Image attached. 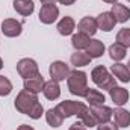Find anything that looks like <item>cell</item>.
Instances as JSON below:
<instances>
[{
    "mask_svg": "<svg viewBox=\"0 0 130 130\" xmlns=\"http://www.w3.org/2000/svg\"><path fill=\"white\" fill-rule=\"evenodd\" d=\"M14 106L20 113H24L32 120H39L44 113V107L39 103L36 94H32L26 89L17 94V97L14 100Z\"/></svg>",
    "mask_w": 130,
    "mask_h": 130,
    "instance_id": "cell-1",
    "label": "cell"
},
{
    "mask_svg": "<svg viewBox=\"0 0 130 130\" xmlns=\"http://www.w3.org/2000/svg\"><path fill=\"white\" fill-rule=\"evenodd\" d=\"M67 85H68V91L73 95L85 97V94L88 91V74L85 71H80L76 68L67 77Z\"/></svg>",
    "mask_w": 130,
    "mask_h": 130,
    "instance_id": "cell-2",
    "label": "cell"
},
{
    "mask_svg": "<svg viewBox=\"0 0 130 130\" xmlns=\"http://www.w3.org/2000/svg\"><path fill=\"white\" fill-rule=\"evenodd\" d=\"M91 79H92V82L97 85L100 89L109 91V89H112L113 86H117V79H115L113 74H110V73L107 71V68L103 67V65H97L95 68H92V71H91Z\"/></svg>",
    "mask_w": 130,
    "mask_h": 130,
    "instance_id": "cell-3",
    "label": "cell"
},
{
    "mask_svg": "<svg viewBox=\"0 0 130 130\" xmlns=\"http://www.w3.org/2000/svg\"><path fill=\"white\" fill-rule=\"evenodd\" d=\"M88 106L82 101H74V100H65V101H61L56 109L59 110V113L65 118H70V117H79Z\"/></svg>",
    "mask_w": 130,
    "mask_h": 130,
    "instance_id": "cell-4",
    "label": "cell"
},
{
    "mask_svg": "<svg viewBox=\"0 0 130 130\" xmlns=\"http://www.w3.org/2000/svg\"><path fill=\"white\" fill-rule=\"evenodd\" d=\"M17 71L18 74L23 77V79H29V77H33L36 74H39V67L36 64L35 59H30V58H23L18 61L17 64Z\"/></svg>",
    "mask_w": 130,
    "mask_h": 130,
    "instance_id": "cell-5",
    "label": "cell"
},
{
    "mask_svg": "<svg viewBox=\"0 0 130 130\" xmlns=\"http://www.w3.org/2000/svg\"><path fill=\"white\" fill-rule=\"evenodd\" d=\"M59 17V8L56 5H42L38 18L42 24H53Z\"/></svg>",
    "mask_w": 130,
    "mask_h": 130,
    "instance_id": "cell-6",
    "label": "cell"
},
{
    "mask_svg": "<svg viewBox=\"0 0 130 130\" xmlns=\"http://www.w3.org/2000/svg\"><path fill=\"white\" fill-rule=\"evenodd\" d=\"M48 73H50V77H52L53 80L62 82V80H65V79L70 76L71 70H70V67L65 64V62H62V61H55V62H52V65H50Z\"/></svg>",
    "mask_w": 130,
    "mask_h": 130,
    "instance_id": "cell-7",
    "label": "cell"
},
{
    "mask_svg": "<svg viewBox=\"0 0 130 130\" xmlns=\"http://www.w3.org/2000/svg\"><path fill=\"white\" fill-rule=\"evenodd\" d=\"M2 32L8 38H15L20 36L23 32V24L14 18H5L2 21Z\"/></svg>",
    "mask_w": 130,
    "mask_h": 130,
    "instance_id": "cell-8",
    "label": "cell"
},
{
    "mask_svg": "<svg viewBox=\"0 0 130 130\" xmlns=\"http://www.w3.org/2000/svg\"><path fill=\"white\" fill-rule=\"evenodd\" d=\"M91 109V113L94 117V120L97 121L98 124H104V123H109L112 115H113V109H110L109 106H104V104H100V106H89Z\"/></svg>",
    "mask_w": 130,
    "mask_h": 130,
    "instance_id": "cell-9",
    "label": "cell"
},
{
    "mask_svg": "<svg viewBox=\"0 0 130 130\" xmlns=\"http://www.w3.org/2000/svg\"><path fill=\"white\" fill-rule=\"evenodd\" d=\"M95 20H97L98 29H101L103 32H110L115 27V24H117V20H115V17L112 15L110 11H106V12L98 14Z\"/></svg>",
    "mask_w": 130,
    "mask_h": 130,
    "instance_id": "cell-10",
    "label": "cell"
},
{
    "mask_svg": "<svg viewBox=\"0 0 130 130\" xmlns=\"http://www.w3.org/2000/svg\"><path fill=\"white\" fill-rule=\"evenodd\" d=\"M77 29H79V32L85 33V35H88V36H92V35H95L97 30H98L97 20H95L94 17H83V18L79 21Z\"/></svg>",
    "mask_w": 130,
    "mask_h": 130,
    "instance_id": "cell-11",
    "label": "cell"
},
{
    "mask_svg": "<svg viewBox=\"0 0 130 130\" xmlns=\"http://www.w3.org/2000/svg\"><path fill=\"white\" fill-rule=\"evenodd\" d=\"M44 77L41 74H36L33 77H29V79H24V89L32 92V94H39L44 88Z\"/></svg>",
    "mask_w": 130,
    "mask_h": 130,
    "instance_id": "cell-12",
    "label": "cell"
},
{
    "mask_svg": "<svg viewBox=\"0 0 130 130\" xmlns=\"http://www.w3.org/2000/svg\"><path fill=\"white\" fill-rule=\"evenodd\" d=\"M42 94L47 100H56V98L61 97V86H59V82L50 79L44 83V88H42Z\"/></svg>",
    "mask_w": 130,
    "mask_h": 130,
    "instance_id": "cell-13",
    "label": "cell"
},
{
    "mask_svg": "<svg viewBox=\"0 0 130 130\" xmlns=\"http://www.w3.org/2000/svg\"><path fill=\"white\" fill-rule=\"evenodd\" d=\"M109 95L112 98L113 104L117 106H124L129 101V91L121 86H113L112 89H109Z\"/></svg>",
    "mask_w": 130,
    "mask_h": 130,
    "instance_id": "cell-14",
    "label": "cell"
},
{
    "mask_svg": "<svg viewBox=\"0 0 130 130\" xmlns=\"http://www.w3.org/2000/svg\"><path fill=\"white\" fill-rule=\"evenodd\" d=\"M110 12H112V15L115 17L117 23H126V21L130 20V8H127L126 5L113 3Z\"/></svg>",
    "mask_w": 130,
    "mask_h": 130,
    "instance_id": "cell-15",
    "label": "cell"
},
{
    "mask_svg": "<svg viewBox=\"0 0 130 130\" xmlns=\"http://www.w3.org/2000/svg\"><path fill=\"white\" fill-rule=\"evenodd\" d=\"M113 120H115V124H117L118 127L127 129L130 126V112L127 109L118 106V107L113 110Z\"/></svg>",
    "mask_w": 130,
    "mask_h": 130,
    "instance_id": "cell-16",
    "label": "cell"
},
{
    "mask_svg": "<svg viewBox=\"0 0 130 130\" xmlns=\"http://www.w3.org/2000/svg\"><path fill=\"white\" fill-rule=\"evenodd\" d=\"M14 9L20 15L29 17L35 11V3H33V0H14Z\"/></svg>",
    "mask_w": 130,
    "mask_h": 130,
    "instance_id": "cell-17",
    "label": "cell"
},
{
    "mask_svg": "<svg viewBox=\"0 0 130 130\" xmlns=\"http://www.w3.org/2000/svg\"><path fill=\"white\" fill-rule=\"evenodd\" d=\"M104 50H106V47H104V44L100 39H91L89 45L86 47L85 52L88 53V56L91 59H97V58H101L104 55Z\"/></svg>",
    "mask_w": 130,
    "mask_h": 130,
    "instance_id": "cell-18",
    "label": "cell"
},
{
    "mask_svg": "<svg viewBox=\"0 0 130 130\" xmlns=\"http://www.w3.org/2000/svg\"><path fill=\"white\" fill-rule=\"evenodd\" d=\"M112 74H113V77H117L120 82H123V83H129L130 82V71H129V67L124 64H121V62H117V64L112 65Z\"/></svg>",
    "mask_w": 130,
    "mask_h": 130,
    "instance_id": "cell-19",
    "label": "cell"
},
{
    "mask_svg": "<svg viewBox=\"0 0 130 130\" xmlns=\"http://www.w3.org/2000/svg\"><path fill=\"white\" fill-rule=\"evenodd\" d=\"M85 100L88 101L89 106H100V104H104L106 97L101 91L94 89V88H88V91L85 94Z\"/></svg>",
    "mask_w": 130,
    "mask_h": 130,
    "instance_id": "cell-20",
    "label": "cell"
},
{
    "mask_svg": "<svg viewBox=\"0 0 130 130\" xmlns=\"http://www.w3.org/2000/svg\"><path fill=\"white\" fill-rule=\"evenodd\" d=\"M89 41H91V38H89L88 35L82 33V32H77L71 36V45L74 47L76 52L86 50V47L89 45Z\"/></svg>",
    "mask_w": 130,
    "mask_h": 130,
    "instance_id": "cell-21",
    "label": "cell"
},
{
    "mask_svg": "<svg viewBox=\"0 0 130 130\" xmlns=\"http://www.w3.org/2000/svg\"><path fill=\"white\" fill-rule=\"evenodd\" d=\"M74 29H76V21H74V18L73 17H64V18H61V21L58 23V32L61 33L62 36H68V35H71V33L74 32Z\"/></svg>",
    "mask_w": 130,
    "mask_h": 130,
    "instance_id": "cell-22",
    "label": "cell"
},
{
    "mask_svg": "<svg viewBox=\"0 0 130 130\" xmlns=\"http://www.w3.org/2000/svg\"><path fill=\"white\" fill-rule=\"evenodd\" d=\"M45 121H47V124L50 126V127H59V126H62V123H64V117L59 113V110L56 109V107H52V109H48L47 112H45Z\"/></svg>",
    "mask_w": 130,
    "mask_h": 130,
    "instance_id": "cell-23",
    "label": "cell"
},
{
    "mask_svg": "<svg viewBox=\"0 0 130 130\" xmlns=\"http://www.w3.org/2000/svg\"><path fill=\"white\" fill-rule=\"evenodd\" d=\"M126 55H127V48H126L124 45L118 44V42H113V44L109 47V56H110V59L115 61V62H121V61L126 58Z\"/></svg>",
    "mask_w": 130,
    "mask_h": 130,
    "instance_id": "cell-24",
    "label": "cell"
},
{
    "mask_svg": "<svg viewBox=\"0 0 130 130\" xmlns=\"http://www.w3.org/2000/svg\"><path fill=\"white\" fill-rule=\"evenodd\" d=\"M70 61H71V65H74L76 68H80V67H86V65H89L92 59L88 56L86 52H85V53H83V52H76V53L71 55Z\"/></svg>",
    "mask_w": 130,
    "mask_h": 130,
    "instance_id": "cell-25",
    "label": "cell"
},
{
    "mask_svg": "<svg viewBox=\"0 0 130 130\" xmlns=\"http://www.w3.org/2000/svg\"><path fill=\"white\" fill-rule=\"evenodd\" d=\"M77 118H79V120H80V121H82V123L86 126V127H89V129L97 126V121L94 120V117H92V113H91V109H89V106H88V107H86V109H85V110H83V112H82L79 117H77Z\"/></svg>",
    "mask_w": 130,
    "mask_h": 130,
    "instance_id": "cell-26",
    "label": "cell"
},
{
    "mask_svg": "<svg viewBox=\"0 0 130 130\" xmlns=\"http://www.w3.org/2000/svg\"><path fill=\"white\" fill-rule=\"evenodd\" d=\"M117 42L126 48H130V27H124L117 33Z\"/></svg>",
    "mask_w": 130,
    "mask_h": 130,
    "instance_id": "cell-27",
    "label": "cell"
},
{
    "mask_svg": "<svg viewBox=\"0 0 130 130\" xmlns=\"http://www.w3.org/2000/svg\"><path fill=\"white\" fill-rule=\"evenodd\" d=\"M12 82L5 77V76H0V97H6L12 92Z\"/></svg>",
    "mask_w": 130,
    "mask_h": 130,
    "instance_id": "cell-28",
    "label": "cell"
},
{
    "mask_svg": "<svg viewBox=\"0 0 130 130\" xmlns=\"http://www.w3.org/2000/svg\"><path fill=\"white\" fill-rule=\"evenodd\" d=\"M97 130H120V127L115 124V123H104V124H98Z\"/></svg>",
    "mask_w": 130,
    "mask_h": 130,
    "instance_id": "cell-29",
    "label": "cell"
},
{
    "mask_svg": "<svg viewBox=\"0 0 130 130\" xmlns=\"http://www.w3.org/2000/svg\"><path fill=\"white\" fill-rule=\"evenodd\" d=\"M68 130H88V127H86V126H85V124H83V123H82L80 120H79L77 123L71 124V126H70V129H68Z\"/></svg>",
    "mask_w": 130,
    "mask_h": 130,
    "instance_id": "cell-30",
    "label": "cell"
},
{
    "mask_svg": "<svg viewBox=\"0 0 130 130\" xmlns=\"http://www.w3.org/2000/svg\"><path fill=\"white\" fill-rule=\"evenodd\" d=\"M61 5H64V6H71V5H74L77 0H58Z\"/></svg>",
    "mask_w": 130,
    "mask_h": 130,
    "instance_id": "cell-31",
    "label": "cell"
},
{
    "mask_svg": "<svg viewBox=\"0 0 130 130\" xmlns=\"http://www.w3.org/2000/svg\"><path fill=\"white\" fill-rule=\"evenodd\" d=\"M17 130H35L32 126H27V124H21V126H18Z\"/></svg>",
    "mask_w": 130,
    "mask_h": 130,
    "instance_id": "cell-32",
    "label": "cell"
},
{
    "mask_svg": "<svg viewBox=\"0 0 130 130\" xmlns=\"http://www.w3.org/2000/svg\"><path fill=\"white\" fill-rule=\"evenodd\" d=\"M39 2H41L42 5H55L58 0H39Z\"/></svg>",
    "mask_w": 130,
    "mask_h": 130,
    "instance_id": "cell-33",
    "label": "cell"
},
{
    "mask_svg": "<svg viewBox=\"0 0 130 130\" xmlns=\"http://www.w3.org/2000/svg\"><path fill=\"white\" fill-rule=\"evenodd\" d=\"M104 3H110V5H113V3H118V0H103Z\"/></svg>",
    "mask_w": 130,
    "mask_h": 130,
    "instance_id": "cell-34",
    "label": "cell"
},
{
    "mask_svg": "<svg viewBox=\"0 0 130 130\" xmlns=\"http://www.w3.org/2000/svg\"><path fill=\"white\" fill-rule=\"evenodd\" d=\"M2 68H3V59L0 58V70H2Z\"/></svg>",
    "mask_w": 130,
    "mask_h": 130,
    "instance_id": "cell-35",
    "label": "cell"
},
{
    "mask_svg": "<svg viewBox=\"0 0 130 130\" xmlns=\"http://www.w3.org/2000/svg\"><path fill=\"white\" fill-rule=\"evenodd\" d=\"M127 67H129V71H130V61H129V64H127Z\"/></svg>",
    "mask_w": 130,
    "mask_h": 130,
    "instance_id": "cell-36",
    "label": "cell"
},
{
    "mask_svg": "<svg viewBox=\"0 0 130 130\" xmlns=\"http://www.w3.org/2000/svg\"><path fill=\"white\" fill-rule=\"evenodd\" d=\"M127 2H130V0H127Z\"/></svg>",
    "mask_w": 130,
    "mask_h": 130,
    "instance_id": "cell-37",
    "label": "cell"
}]
</instances>
